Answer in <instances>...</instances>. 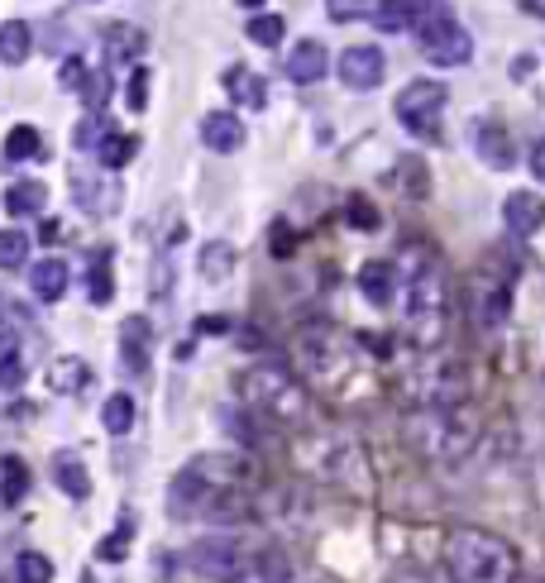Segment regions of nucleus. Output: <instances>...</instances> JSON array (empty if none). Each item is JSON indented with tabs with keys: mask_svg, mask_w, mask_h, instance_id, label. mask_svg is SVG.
I'll list each match as a JSON object with an SVG mask.
<instances>
[{
	"mask_svg": "<svg viewBox=\"0 0 545 583\" xmlns=\"http://www.w3.org/2000/svg\"><path fill=\"white\" fill-rule=\"evenodd\" d=\"M229 583H292V560H287L282 545H254V550H244Z\"/></svg>",
	"mask_w": 545,
	"mask_h": 583,
	"instance_id": "9d476101",
	"label": "nucleus"
},
{
	"mask_svg": "<svg viewBox=\"0 0 545 583\" xmlns=\"http://www.w3.org/2000/svg\"><path fill=\"white\" fill-rule=\"evenodd\" d=\"M129 536H135V521H120V531H115V536H106V541H100L96 545V560H106V564H120L125 555H129Z\"/></svg>",
	"mask_w": 545,
	"mask_h": 583,
	"instance_id": "4c0bfd02",
	"label": "nucleus"
},
{
	"mask_svg": "<svg viewBox=\"0 0 545 583\" xmlns=\"http://www.w3.org/2000/svg\"><path fill=\"white\" fill-rule=\"evenodd\" d=\"M125 106H129V110H149V67H135V72H129Z\"/></svg>",
	"mask_w": 545,
	"mask_h": 583,
	"instance_id": "58836bf2",
	"label": "nucleus"
},
{
	"mask_svg": "<svg viewBox=\"0 0 545 583\" xmlns=\"http://www.w3.org/2000/svg\"><path fill=\"white\" fill-rule=\"evenodd\" d=\"M201 144L211 153H239L244 149V120L235 110H206L201 120Z\"/></svg>",
	"mask_w": 545,
	"mask_h": 583,
	"instance_id": "4468645a",
	"label": "nucleus"
},
{
	"mask_svg": "<svg viewBox=\"0 0 545 583\" xmlns=\"http://www.w3.org/2000/svg\"><path fill=\"white\" fill-rule=\"evenodd\" d=\"M86 77H92V67H86L82 57H63V67H57V82H63V92H82Z\"/></svg>",
	"mask_w": 545,
	"mask_h": 583,
	"instance_id": "ea45409f",
	"label": "nucleus"
},
{
	"mask_svg": "<svg viewBox=\"0 0 545 583\" xmlns=\"http://www.w3.org/2000/svg\"><path fill=\"white\" fill-rule=\"evenodd\" d=\"M120 359L129 373H149L153 363V326L143 316H125L120 320Z\"/></svg>",
	"mask_w": 545,
	"mask_h": 583,
	"instance_id": "f8f14e48",
	"label": "nucleus"
},
{
	"mask_svg": "<svg viewBox=\"0 0 545 583\" xmlns=\"http://www.w3.org/2000/svg\"><path fill=\"white\" fill-rule=\"evenodd\" d=\"M49 206V187L43 182H10L6 187V211L10 215H39Z\"/></svg>",
	"mask_w": 545,
	"mask_h": 583,
	"instance_id": "b1692460",
	"label": "nucleus"
},
{
	"mask_svg": "<svg viewBox=\"0 0 545 583\" xmlns=\"http://www.w3.org/2000/svg\"><path fill=\"white\" fill-rule=\"evenodd\" d=\"M440 20H455L450 0H412V29H416V34L430 29V24H440Z\"/></svg>",
	"mask_w": 545,
	"mask_h": 583,
	"instance_id": "e433bc0d",
	"label": "nucleus"
},
{
	"mask_svg": "<svg viewBox=\"0 0 545 583\" xmlns=\"http://www.w3.org/2000/svg\"><path fill=\"white\" fill-rule=\"evenodd\" d=\"M100 426L110 435H129V426H135V398L129 392H110L106 406H100Z\"/></svg>",
	"mask_w": 545,
	"mask_h": 583,
	"instance_id": "bb28decb",
	"label": "nucleus"
},
{
	"mask_svg": "<svg viewBox=\"0 0 545 583\" xmlns=\"http://www.w3.org/2000/svg\"><path fill=\"white\" fill-rule=\"evenodd\" d=\"M397 283H402V320H407V335L421 349L440 344L445 335V278H440V258L430 244L407 240L397 250Z\"/></svg>",
	"mask_w": 545,
	"mask_h": 583,
	"instance_id": "f257e3e1",
	"label": "nucleus"
},
{
	"mask_svg": "<svg viewBox=\"0 0 545 583\" xmlns=\"http://www.w3.org/2000/svg\"><path fill=\"white\" fill-rule=\"evenodd\" d=\"M14 579H20V583H53L49 555H39V550H20V560H14Z\"/></svg>",
	"mask_w": 545,
	"mask_h": 583,
	"instance_id": "473e14b6",
	"label": "nucleus"
},
{
	"mask_svg": "<svg viewBox=\"0 0 545 583\" xmlns=\"http://www.w3.org/2000/svg\"><path fill=\"white\" fill-rule=\"evenodd\" d=\"M10 354H20V340H14V330L0 320V359H10Z\"/></svg>",
	"mask_w": 545,
	"mask_h": 583,
	"instance_id": "c03bdc74",
	"label": "nucleus"
},
{
	"mask_svg": "<svg viewBox=\"0 0 545 583\" xmlns=\"http://www.w3.org/2000/svg\"><path fill=\"white\" fill-rule=\"evenodd\" d=\"M421 53L436 67H464L473 57V34H464L455 20H440V24L421 29Z\"/></svg>",
	"mask_w": 545,
	"mask_h": 583,
	"instance_id": "1a4fd4ad",
	"label": "nucleus"
},
{
	"mask_svg": "<svg viewBox=\"0 0 545 583\" xmlns=\"http://www.w3.org/2000/svg\"><path fill=\"white\" fill-rule=\"evenodd\" d=\"M244 402L254 406L258 416L278 421V426H301V421L311 416V398L307 388H301V378H292L282 369V363H258V369L244 373Z\"/></svg>",
	"mask_w": 545,
	"mask_h": 583,
	"instance_id": "7ed1b4c3",
	"label": "nucleus"
},
{
	"mask_svg": "<svg viewBox=\"0 0 545 583\" xmlns=\"http://www.w3.org/2000/svg\"><path fill=\"white\" fill-rule=\"evenodd\" d=\"M53 484L63 488L72 502L92 498V474H86V464L77 455H67V449H63V455H53Z\"/></svg>",
	"mask_w": 545,
	"mask_h": 583,
	"instance_id": "aec40b11",
	"label": "nucleus"
},
{
	"mask_svg": "<svg viewBox=\"0 0 545 583\" xmlns=\"http://www.w3.org/2000/svg\"><path fill=\"white\" fill-rule=\"evenodd\" d=\"M373 24L378 34H412V0H378Z\"/></svg>",
	"mask_w": 545,
	"mask_h": 583,
	"instance_id": "cd10ccee",
	"label": "nucleus"
},
{
	"mask_svg": "<svg viewBox=\"0 0 545 583\" xmlns=\"http://www.w3.org/2000/svg\"><path fill=\"white\" fill-rule=\"evenodd\" d=\"M143 29L139 24H106L100 29V49H106V63H135L143 53Z\"/></svg>",
	"mask_w": 545,
	"mask_h": 583,
	"instance_id": "f3484780",
	"label": "nucleus"
},
{
	"mask_svg": "<svg viewBox=\"0 0 545 583\" xmlns=\"http://www.w3.org/2000/svg\"><path fill=\"white\" fill-rule=\"evenodd\" d=\"M86 297H92V306H110V297H115V273H110V254H96L92 273H86Z\"/></svg>",
	"mask_w": 545,
	"mask_h": 583,
	"instance_id": "7c9ffc66",
	"label": "nucleus"
},
{
	"mask_svg": "<svg viewBox=\"0 0 545 583\" xmlns=\"http://www.w3.org/2000/svg\"><path fill=\"white\" fill-rule=\"evenodd\" d=\"M24 383V359L20 354H10V359H0V388H20Z\"/></svg>",
	"mask_w": 545,
	"mask_h": 583,
	"instance_id": "37998d69",
	"label": "nucleus"
},
{
	"mask_svg": "<svg viewBox=\"0 0 545 583\" xmlns=\"http://www.w3.org/2000/svg\"><path fill=\"white\" fill-rule=\"evenodd\" d=\"M82 583H96V579H92V574H86V579H82Z\"/></svg>",
	"mask_w": 545,
	"mask_h": 583,
	"instance_id": "3c124183",
	"label": "nucleus"
},
{
	"mask_svg": "<svg viewBox=\"0 0 545 583\" xmlns=\"http://www.w3.org/2000/svg\"><path fill=\"white\" fill-rule=\"evenodd\" d=\"M67 278H72V273H67L63 258H39L34 273H29V287H34L39 301H57L67 292Z\"/></svg>",
	"mask_w": 545,
	"mask_h": 583,
	"instance_id": "412c9836",
	"label": "nucleus"
},
{
	"mask_svg": "<svg viewBox=\"0 0 545 583\" xmlns=\"http://www.w3.org/2000/svg\"><path fill=\"white\" fill-rule=\"evenodd\" d=\"M235 6H244V10H258V6H264V0H235Z\"/></svg>",
	"mask_w": 545,
	"mask_h": 583,
	"instance_id": "09e8293b",
	"label": "nucleus"
},
{
	"mask_svg": "<svg viewBox=\"0 0 545 583\" xmlns=\"http://www.w3.org/2000/svg\"><path fill=\"white\" fill-rule=\"evenodd\" d=\"M225 92H229V100H235L239 110H264V100H268L264 77L249 72V67H225Z\"/></svg>",
	"mask_w": 545,
	"mask_h": 583,
	"instance_id": "a211bd4d",
	"label": "nucleus"
},
{
	"mask_svg": "<svg viewBox=\"0 0 545 583\" xmlns=\"http://www.w3.org/2000/svg\"><path fill=\"white\" fill-rule=\"evenodd\" d=\"M522 10L531 14V20H545V0H522Z\"/></svg>",
	"mask_w": 545,
	"mask_h": 583,
	"instance_id": "de8ad7c7",
	"label": "nucleus"
},
{
	"mask_svg": "<svg viewBox=\"0 0 545 583\" xmlns=\"http://www.w3.org/2000/svg\"><path fill=\"white\" fill-rule=\"evenodd\" d=\"M292 244H297V235L287 230V221H278L272 225V235H268V250H272V258H287L292 254Z\"/></svg>",
	"mask_w": 545,
	"mask_h": 583,
	"instance_id": "79ce46f5",
	"label": "nucleus"
},
{
	"mask_svg": "<svg viewBox=\"0 0 545 583\" xmlns=\"http://www.w3.org/2000/svg\"><path fill=\"white\" fill-rule=\"evenodd\" d=\"M502 221H507L512 235H541V225H545V197L541 192H512L507 201H502Z\"/></svg>",
	"mask_w": 545,
	"mask_h": 583,
	"instance_id": "ddd939ff",
	"label": "nucleus"
},
{
	"mask_svg": "<svg viewBox=\"0 0 545 583\" xmlns=\"http://www.w3.org/2000/svg\"><path fill=\"white\" fill-rule=\"evenodd\" d=\"M282 72L292 77L297 86H311V82H321L325 72H330V53H325V43H316V39H301L292 53H287V63Z\"/></svg>",
	"mask_w": 545,
	"mask_h": 583,
	"instance_id": "dca6fc26",
	"label": "nucleus"
},
{
	"mask_svg": "<svg viewBox=\"0 0 545 583\" xmlns=\"http://www.w3.org/2000/svg\"><path fill=\"white\" fill-rule=\"evenodd\" d=\"M86 383H92V369H86V359L77 354H57L49 363V388L53 392H82Z\"/></svg>",
	"mask_w": 545,
	"mask_h": 583,
	"instance_id": "4be33fe9",
	"label": "nucleus"
},
{
	"mask_svg": "<svg viewBox=\"0 0 545 583\" xmlns=\"http://www.w3.org/2000/svg\"><path fill=\"white\" fill-rule=\"evenodd\" d=\"M531 172H536V182H545V139H536V149H531Z\"/></svg>",
	"mask_w": 545,
	"mask_h": 583,
	"instance_id": "49530a36",
	"label": "nucleus"
},
{
	"mask_svg": "<svg viewBox=\"0 0 545 583\" xmlns=\"http://www.w3.org/2000/svg\"><path fill=\"white\" fill-rule=\"evenodd\" d=\"M0 320H6V297H0Z\"/></svg>",
	"mask_w": 545,
	"mask_h": 583,
	"instance_id": "8fccbe9b",
	"label": "nucleus"
},
{
	"mask_svg": "<svg viewBox=\"0 0 545 583\" xmlns=\"http://www.w3.org/2000/svg\"><path fill=\"white\" fill-rule=\"evenodd\" d=\"M244 560V541L235 536H206V541H196L186 550V564L201 574V579H215V583H229Z\"/></svg>",
	"mask_w": 545,
	"mask_h": 583,
	"instance_id": "0eeeda50",
	"label": "nucleus"
},
{
	"mask_svg": "<svg viewBox=\"0 0 545 583\" xmlns=\"http://www.w3.org/2000/svg\"><path fill=\"white\" fill-rule=\"evenodd\" d=\"M229 268H235V250H229L225 240H215V244L201 250V278H206V283H225Z\"/></svg>",
	"mask_w": 545,
	"mask_h": 583,
	"instance_id": "c756f323",
	"label": "nucleus"
},
{
	"mask_svg": "<svg viewBox=\"0 0 545 583\" xmlns=\"http://www.w3.org/2000/svg\"><path fill=\"white\" fill-rule=\"evenodd\" d=\"M469 144H473V153L483 158L493 172H507L516 168V149H512V135L502 129L498 120H473L469 125Z\"/></svg>",
	"mask_w": 545,
	"mask_h": 583,
	"instance_id": "9b49d317",
	"label": "nucleus"
},
{
	"mask_svg": "<svg viewBox=\"0 0 545 583\" xmlns=\"http://www.w3.org/2000/svg\"><path fill=\"white\" fill-rule=\"evenodd\" d=\"M335 72L350 92H378L387 77V57H383V49H373V43H350V49L340 53Z\"/></svg>",
	"mask_w": 545,
	"mask_h": 583,
	"instance_id": "6e6552de",
	"label": "nucleus"
},
{
	"mask_svg": "<svg viewBox=\"0 0 545 583\" xmlns=\"http://www.w3.org/2000/svg\"><path fill=\"white\" fill-rule=\"evenodd\" d=\"M106 135H110L106 115H100V110H86V120H82L77 129H72V144H77V149H92V153H96V144L106 139Z\"/></svg>",
	"mask_w": 545,
	"mask_h": 583,
	"instance_id": "c9c22d12",
	"label": "nucleus"
},
{
	"mask_svg": "<svg viewBox=\"0 0 545 583\" xmlns=\"http://www.w3.org/2000/svg\"><path fill=\"white\" fill-rule=\"evenodd\" d=\"M244 34H249V39L258 43V49H278L282 34H287V24H282V14H254Z\"/></svg>",
	"mask_w": 545,
	"mask_h": 583,
	"instance_id": "2f4dec72",
	"label": "nucleus"
},
{
	"mask_svg": "<svg viewBox=\"0 0 545 583\" xmlns=\"http://www.w3.org/2000/svg\"><path fill=\"white\" fill-rule=\"evenodd\" d=\"M6 158L10 163H24V158H43V135L34 125H14L6 135Z\"/></svg>",
	"mask_w": 545,
	"mask_h": 583,
	"instance_id": "c85d7f7f",
	"label": "nucleus"
},
{
	"mask_svg": "<svg viewBox=\"0 0 545 583\" xmlns=\"http://www.w3.org/2000/svg\"><path fill=\"white\" fill-rule=\"evenodd\" d=\"M359 292L373 301V306H387L397 292V273L387 258H368V264H359Z\"/></svg>",
	"mask_w": 545,
	"mask_h": 583,
	"instance_id": "6ab92c4d",
	"label": "nucleus"
},
{
	"mask_svg": "<svg viewBox=\"0 0 545 583\" xmlns=\"http://www.w3.org/2000/svg\"><path fill=\"white\" fill-rule=\"evenodd\" d=\"M344 221H350L354 230H364V235H373V230H378L383 225V215H378V206H373V201L368 197H350V201H344Z\"/></svg>",
	"mask_w": 545,
	"mask_h": 583,
	"instance_id": "72a5a7b5",
	"label": "nucleus"
},
{
	"mask_svg": "<svg viewBox=\"0 0 545 583\" xmlns=\"http://www.w3.org/2000/svg\"><path fill=\"white\" fill-rule=\"evenodd\" d=\"M29 264V235L24 230H0V268Z\"/></svg>",
	"mask_w": 545,
	"mask_h": 583,
	"instance_id": "f704fd0d",
	"label": "nucleus"
},
{
	"mask_svg": "<svg viewBox=\"0 0 545 583\" xmlns=\"http://www.w3.org/2000/svg\"><path fill=\"white\" fill-rule=\"evenodd\" d=\"M507 316H512V287L507 283L493 278V273L469 278V320H473V330H498Z\"/></svg>",
	"mask_w": 545,
	"mask_h": 583,
	"instance_id": "423d86ee",
	"label": "nucleus"
},
{
	"mask_svg": "<svg viewBox=\"0 0 545 583\" xmlns=\"http://www.w3.org/2000/svg\"><path fill=\"white\" fill-rule=\"evenodd\" d=\"M325 14L335 24H350V20H359V14H368V0H325Z\"/></svg>",
	"mask_w": 545,
	"mask_h": 583,
	"instance_id": "a19ab883",
	"label": "nucleus"
},
{
	"mask_svg": "<svg viewBox=\"0 0 545 583\" xmlns=\"http://www.w3.org/2000/svg\"><path fill=\"white\" fill-rule=\"evenodd\" d=\"M135 153H139V139H135V135H115V129H110V135L96 144V158H100V168H106V172L125 168Z\"/></svg>",
	"mask_w": 545,
	"mask_h": 583,
	"instance_id": "a878e982",
	"label": "nucleus"
},
{
	"mask_svg": "<svg viewBox=\"0 0 545 583\" xmlns=\"http://www.w3.org/2000/svg\"><path fill=\"white\" fill-rule=\"evenodd\" d=\"M29 49H34V29H29L24 20H6L0 24V63L6 67H20Z\"/></svg>",
	"mask_w": 545,
	"mask_h": 583,
	"instance_id": "5701e85b",
	"label": "nucleus"
},
{
	"mask_svg": "<svg viewBox=\"0 0 545 583\" xmlns=\"http://www.w3.org/2000/svg\"><path fill=\"white\" fill-rule=\"evenodd\" d=\"M445 570H450L455 583H512L516 550L493 531L459 527L445 541Z\"/></svg>",
	"mask_w": 545,
	"mask_h": 583,
	"instance_id": "f03ea898",
	"label": "nucleus"
},
{
	"mask_svg": "<svg viewBox=\"0 0 545 583\" xmlns=\"http://www.w3.org/2000/svg\"><path fill=\"white\" fill-rule=\"evenodd\" d=\"M445 82H430V77H421V82H407L397 92V120L412 129L416 139H440V110H445Z\"/></svg>",
	"mask_w": 545,
	"mask_h": 583,
	"instance_id": "39448f33",
	"label": "nucleus"
},
{
	"mask_svg": "<svg viewBox=\"0 0 545 583\" xmlns=\"http://www.w3.org/2000/svg\"><path fill=\"white\" fill-rule=\"evenodd\" d=\"M24 492H29V469H24V459H20V455H6V459H0V502H6V507H20Z\"/></svg>",
	"mask_w": 545,
	"mask_h": 583,
	"instance_id": "393cba45",
	"label": "nucleus"
},
{
	"mask_svg": "<svg viewBox=\"0 0 545 583\" xmlns=\"http://www.w3.org/2000/svg\"><path fill=\"white\" fill-rule=\"evenodd\" d=\"M221 330H229L225 316H201V320H196V335H221Z\"/></svg>",
	"mask_w": 545,
	"mask_h": 583,
	"instance_id": "a18cd8bd",
	"label": "nucleus"
},
{
	"mask_svg": "<svg viewBox=\"0 0 545 583\" xmlns=\"http://www.w3.org/2000/svg\"><path fill=\"white\" fill-rule=\"evenodd\" d=\"M72 201L92 215H110L120 211V187L106 178H92V172H72Z\"/></svg>",
	"mask_w": 545,
	"mask_h": 583,
	"instance_id": "2eb2a0df",
	"label": "nucleus"
},
{
	"mask_svg": "<svg viewBox=\"0 0 545 583\" xmlns=\"http://www.w3.org/2000/svg\"><path fill=\"white\" fill-rule=\"evenodd\" d=\"M412 435H416V445H421L426 459L459 464L473 449L479 421H473L464 406H426V412L412 421Z\"/></svg>",
	"mask_w": 545,
	"mask_h": 583,
	"instance_id": "20e7f679",
	"label": "nucleus"
}]
</instances>
